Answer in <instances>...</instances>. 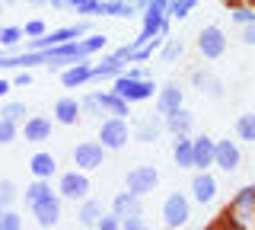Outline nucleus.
I'll use <instances>...</instances> for the list:
<instances>
[{"label": "nucleus", "mask_w": 255, "mask_h": 230, "mask_svg": "<svg viewBox=\"0 0 255 230\" xmlns=\"http://www.w3.org/2000/svg\"><path fill=\"white\" fill-rule=\"evenodd\" d=\"M227 3L233 6V3H255V0H227Z\"/></svg>", "instance_id": "nucleus-46"}, {"label": "nucleus", "mask_w": 255, "mask_h": 230, "mask_svg": "<svg viewBox=\"0 0 255 230\" xmlns=\"http://www.w3.org/2000/svg\"><path fill=\"white\" fill-rule=\"evenodd\" d=\"M13 202H16L13 179H0V211H3V208H13Z\"/></svg>", "instance_id": "nucleus-36"}, {"label": "nucleus", "mask_w": 255, "mask_h": 230, "mask_svg": "<svg viewBox=\"0 0 255 230\" xmlns=\"http://www.w3.org/2000/svg\"><path fill=\"white\" fill-rule=\"evenodd\" d=\"M243 42H246V45H255V22L243 26Z\"/></svg>", "instance_id": "nucleus-43"}, {"label": "nucleus", "mask_w": 255, "mask_h": 230, "mask_svg": "<svg viewBox=\"0 0 255 230\" xmlns=\"http://www.w3.org/2000/svg\"><path fill=\"white\" fill-rule=\"evenodd\" d=\"M19 134L29 141V144H42V141L51 138V118H45V115H29L26 122H22Z\"/></svg>", "instance_id": "nucleus-16"}, {"label": "nucleus", "mask_w": 255, "mask_h": 230, "mask_svg": "<svg viewBox=\"0 0 255 230\" xmlns=\"http://www.w3.org/2000/svg\"><path fill=\"white\" fill-rule=\"evenodd\" d=\"M172 160L179 170H191V138L188 134H172Z\"/></svg>", "instance_id": "nucleus-24"}, {"label": "nucleus", "mask_w": 255, "mask_h": 230, "mask_svg": "<svg viewBox=\"0 0 255 230\" xmlns=\"http://www.w3.org/2000/svg\"><path fill=\"white\" fill-rule=\"evenodd\" d=\"M112 211H115L118 218H128V214H143V202H140L137 192L125 189V192L115 195V202H112Z\"/></svg>", "instance_id": "nucleus-20"}, {"label": "nucleus", "mask_w": 255, "mask_h": 230, "mask_svg": "<svg viewBox=\"0 0 255 230\" xmlns=\"http://www.w3.org/2000/svg\"><path fill=\"white\" fill-rule=\"evenodd\" d=\"M29 173L35 179H51L54 173H58V160H54L51 154H45V150H38V154L29 157Z\"/></svg>", "instance_id": "nucleus-22"}, {"label": "nucleus", "mask_w": 255, "mask_h": 230, "mask_svg": "<svg viewBox=\"0 0 255 230\" xmlns=\"http://www.w3.org/2000/svg\"><path fill=\"white\" fill-rule=\"evenodd\" d=\"M99 3H102V0H90V3L77 6V13H80V16H99Z\"/></svg>", "instance_id": "nucleus-41"}, {"label": "nucleus", "mask_w": 255, "mask_h": 230, "mask_svg": "<svg viewBox=\"0 0 255 230\" xmlns=\"http://www.w3.org/2000/svg\"><path fill=\"white\" fill-rule=\"evenodd\" d=\"M239 163H243V154H239V144L230 138L223 141H214V166L223 173H236Z\"/></svg>", "instance_id": "nucleus-10"}, {"label": "nucleus", "mask_w": 255, "mask_h": 230, "mask_svg": "<svg viewBox=\"0 0 255 230\" xmlns=\"http://www.w3.org/2000/svg\"><path fill=\"white\" fill-rule=\"evenodd\" d=\"M80 115H83V109H80V99H74V96H61L58 102H54V122H61V125H77Z\"/></svg>", "instance_id": "nucleus-19"}, {"label": "nucleus", "mask_w": 255, "mask_h": 230, "mask_svg": "<svg viewBox=\"0 0 255 230\" xmlns=\"http://www.w3.org/2000/svg\"><path fill=\"white\" fill-rule=\"evenodd\" d=\"M61 202L64 198L58 192H51V195H45L42 202H35L32 205V218H35V224L38 227H58L61 224Z\"/></svg>", "instance_id": "nucleus-9"}, {"label": "nucleus", "mask_w": 255, "mask_h": 230, "mask_svg": "<svg viewBox=\"0 0 255 230\" xmlns=\"http://www.w3.org/2000/svg\"><path fill=\"white\" fill-rule=\"evenodd\" d=\"M214 166V138L198 134L191 138V170H211Z\"/></svg>", "instance_id": "nucleus-14"}, {"label": "nucleus", "mask_w": 255, "mask_h": 230, "mask_svg": "<svg viewBox=\"0 0 255 230\" xmlns=\"http://www.w3.org/2000/svg\"><path fill=\"white\" fill-rule=\"evenodd\" d=\"M112 90H115L122 99H128V102H143V99H153L156 83L150 80V77H128V74H118Z\"/></svg>", "instance_id": "nucleus-3"}, {"label": "nucleus", "mask_w": 255, "mask_h": 230, "mask_svg": "<svg viewBox=\"0 0 255 230\" xmlns=\"http://www.w3.org/2000/svg\"><path fill=\"white\" fill-rule=\"evenodd\" d=\"M70 3V10H77V6H83V3H90V0H67Z\"/></svg>", "instance_id": "nucleus-45"}, {"label": "nucleus", "mask_w": 255, "mask_h": 230, "mask_svg": "<svg viewBox=\"0 0 255 230\" xmlns=\"http://www.w3.org/2000/svg\"><path fill=\"white\" fill-rule=\"evenodd\" d=\"M198 51L204 54L207 61H217L227 54V35H223L220 26H204L198 32Z\"/></svg>", "instance_id": "nucleus-8"}, {"label": "nucleus", "mask_w": 255, "mask_h": 230, "mask_svg": "<svg viewBox=\"0 0 255 230\" xmlns=\"http://www.w3.org/2000/svg\"><path fill=\"white\" fill-rule=\"evenodd\" d=\"M22 38H26V32H22L19 26H0V48H13Z\"/></svg>", "instance_id": "nucleus-29"}, {"label": "nucleus", "mask_w": 255, "mask_h": 230, "mask_svg": "<svg viewBox=\"0 0 255 230\" xmlns=\"http://www.w3.org/2000/svg\"><path fill=\"white\" fill-rule=\"evenodd\" d=\"M128 189L131 192H137L140 198L147 195V192H153L156 189V182H159V173H156V166H150V163H143V166H134V170H128Z\"/></svg>", "instance_id": "nucleus-11"}, {"label": "nucleus", "mask_w": 255, "mask_h": 230, "mask_svg": "<svg viewBox=\"0 0 255 230\" xmlns=\"http://www.w3.org/2000/svg\"><path fill=\"white\" fill-rule=\"evenodd\" d=\"M163 131H166V122H163V115H159V112L156 115L153 112H150V115H140L137 125H134V138H137L140 144H153Z\"/></svg>", "instance_id": "nucleus-13"}, {"label": "nucleus", "mask_w": 255, "mask_h": 230, "mask_svg": "<svg viewBox=\"0 0 255 230\" xmlns=\"http://www.w3.org/2000/svg\"><path fill=\"white\" fill-rule=\"evenodd\" d=\"M99 218H102V202H96V198L86 195L83 205H80V211H77V224L80 227H96Z\"/></svg>", "instance_id": "nucleus-25"}, {"label": "nucleus", "mask_w": 255, "mask_h": 230, "mask_svg": "<svg viewBox=\"0 0 255 230\" xmlns=\"http://www.w3.org/2000/svg\"><path fill=\"white\" fill-rule=\"evenodd\" d=\"M96 227H99V230H118V227H122V218H118L115 211H112V214L102 211V218L96 221Z\"/></svg>", "instance_id": "nucleus-38"}, {"label": "nucleus", "mask_w": 255, "mask_h": 230, "mask_svg": "<svg viewBox=\"0 0 255 230\" xmlns=\"http://www.w3.org/2000/svg\"><path fill=\"white\" fill-rule=\"evenodd\" d=\"M195 3L198 0H169V10H166V16H172V19H185L191 10H195Z\"/></svg>", "instance_id": "nucleus-31"}, {"label": "nucleus", "mask_w": 255, "mask_h": 230, "mask_svg": "<svg viewBox=\"0 0 255 230\" xmlns=\"http://www.w3.org/2000/svg\"><path fill=\"white\" fill-rule=\"evenodd\" d=\"M96 102H99V112L102 115H131V112H128V106H131V102H128V99H122V96H118V93L115 90H106V93H96Z\"/></svg>", "instance_id": "nucleus-18"}, {"label": "nucleus", "mask_w": 255, "mask_h": 230, "mask_svg": "<svg viewBox=\"0 0 255 230\" xmlns=\"http://www.w3.org/2000/svg\"><path fill=\"white\" fill-rule=\"evenodd\" d=\"M80 109H83L86 115H102V112H99V102H96V93H93V96H83V99H80Z\"/></svg>", "instance_id": "nucleus-39"}, {"label": "nucleus", "mask_w": 255, "mask_h": 230, "mask_svg": "<svg viewBox=\"0 0 255 230\" xmlns=\"http://www.w3.org/2000/svg\"><path fill=\"white\" fill-rule=\"evenodd\" d=\"M0 115L3 118H10V122H26V115H29V109H26V102H6L3 109H0Z\"/></svg>", "instance_id": "nucleus-32"}, {"label": "nucleus", "mask_w": 255, "mask_h": 230, "mask_svg": "<svg viewBox=\"0 0 255 230\" xmlns=\"http://www.w3.org/2000/svg\"><path fill=\"white\" fill-rule=\"evenodd\" d=\"M16 138H19V125L0 115V144H13Z\"/></svg>", "instance_id": "nucleus-34"}, {"label": "nucleus", "mask_w": 255, "mask_h": 230, "mask_svg": "<svg viewBox=\"0 0 255 230\" xmlns=\"http://www.w3.org/2000/svg\"><path fill=\"white\" fill-rule=\"evenodd\" d=\"M191 198H195L198 205H211L214 198H217V179L207 170H198L195 176H191Z\"/></svg>", "instance_id": "nucleus-12"}, {"label": "nucleus", "mask_w": 255, "mask_h": 230, "mask_svg": "<svg viewBox=\"0 0 255 230\" xmlns=\"http://www.w3.org/2000/svg\"><path fill=\"white\" fill-rule=\"evenodd\" d=\"M125 3H134V0H125Z\"/></svg>", "instance_id": "nucleus-47"}, {"label": "nucleus", "mask_w": 255, "mask_h": 230, "mask_svg": "<svg viewBox=\"0 0 255 230\" xmlns=\"http://www.w3.org/2000/svg\"><path fill=\"white\" fill-rule=\"evenodd\" d=\"M163 122H166V131L169 134H188L191 128H195V115H191L185 106H179L175 112L163 115Z\"/></svg>", "instance_id": "nucleus-21"}, {"label": "nucleus", "mask_w": 255, "mask_h": 230, "mask_svg": "<svg viewBox=\"0 0 255 230\" xmlns=\"http://www.w3.org/2000/svg\"><path fill=\"white\" fill-rule=\"evenodd\" d=\"M230 16H233V22H239V26H249V22H255V6L252 3H233Z\"/></svg>", "instance_id": "nucleus-30"}, {"label": "nucleus", "mask_w": 255, "mask_h": 230, "mask_svg": "<svg viewBox=\"0 0 255 230\" xmlns=\"http://www.w3.org/2000/svg\"><path fill=\"white\" fill-rule=\"evenodd\" d=\"M128 138H131V128H128V122L122 115H109L99 125V144L106 150H122L128 144Z\"/></svg>", "instance_id": "nucleus-4"}, {"label": "nucleus", "mask_w": 255, "mask_h": 230, "mask_svg": "<svg viewBox=\"0 0 255 230\" xmlns=\"http://www.w3.org/2000/svg\"><path fill=\"white\" fill-rule=\"evenodd\" d=\"M236 134H239V141H252L255 144V112H246L236 118Z\"/></svg>", "instance_id": "nucleus-28"}, {"label": "nucleus", "mask_w": 255, "mask_h": 230, "mask_svg": "<svg viewBox=\"0 0 255 230\" xmlns=\"http://www.w3.org/2000/svg\"><path fill=\"white\" fill-rule=\"evenodd\" d=\"M109 45V38L106 35H80V38H70V42H64V45H54V48H45V70H51V74H61L67 64H74V61H83V58H90V54L96 51H102Z\"/></svg>", "instance_id": "nucleus-1"}, {"label": "nucleus", "mask_w": 255, "mask_h": 230, "mask_svg": "<svg viewBox=\"0 0 255 230\" xmlns=\"http://www.w3.org/2000/svg\"><path fill=\"white\" fill-rule=\"evenodd\" d=\"M179 106H185V93H182L179 83H166L163 90H156V112L159 115H169Z\"/></svg>", "instance_id": "nucleus-17"}, {"label": "nucleus", "mask_w": 255, "mask_h": 230, "mask_svg": "<svg viewBox=\"0 0 255 230\" xmlns=\"http://www.w3.org/2000/svg\"><path fill=\"white\" fill-rule=\"evenodd\" d=\"M10 90H13V80H0V99L10 96Z\"/></svg>", "instance_id": "nucleus-44"}, {"label": "nucleus", "mask_w": 255, "mask_h": 230, "mask_svg": "<svg viewBox=\"0 0 255 230\" xmlns=\"http://www.w3.org/2000/svg\"><path fill=\"white\" fill-rule=\"evenodd\" d=\"M45 195H51V179H35L32 186H26V208H32L35 202H42Z\"/></svg>", "instance_id": "nucleus-27"}, {"label": "nucleus", "mask_w": 255, "mask_h": 230, "mask_svg": "<svg viewBox=\"0 0 255 230\" xmlns=\"http://www.w3.org/2000/svg\"><path fill=\"white\" fill-rule=\"evenodd\" d=\"M182 51H185L182 38H166V42H163V48H159V58H163V61H169V64H172V61L179 58Z\"/></svg>", "instance_id": "nucleus-33"}, {"label": "nucleus", "mask_w": 255, "mask_h": 230, "mask_svg": "<svg viewBox=\"0 0 255 230\" xmlns=\"http://www.w3.org/2000/svg\"><path fill=\"white\" fill-rule=\"evenodd\" d=\"M0 13H3V6H0Z\"/></svg>", "instance_id": "nucleus-48"}, {"label": "nucleus", "mask_w": 255, "mask_h": 230, "mask_svg": "<svg viewBox=\"0 0 255 230\" xmlns=\"http://www.w3.org/2000/svg\"><path fill=\"white\" fill-rule=\"evenodd\" d=\"M22 32H26V38H38V35L48 32V26H45V19H29L26 26H22Z\"/></svg>", "instance_id": "nucleus-37"}, {"label": "nucleus", "mask_w": 255, "mask_h": 230, "mask_svg": "<svg viewBox=\"0 0 255 230\" xmlns=\"http://www.w3.org/2000/svg\"><path fill=\"white\" fill-rule=\"evenodd\" d=\"M125 70V61L115 58V54H109V58H102L99 64H93V80H102V77H118Z\"/></svg>", "instance_id": "nucleus-26"}, {"label": "nucleus", "mask_w": 255, "mask_h": 230, "mask_svg": "<svg viewBox=\"0 0 255 230\" xmlns=\"http://www.w3.org/2000/svg\"><path fill=\"white\" fill-rule=\"evenodd\" d=\"M188 218H191V202L188 198L182 192L166 195V202H163V224L166 227H185Z\"/></svg>", "instance_id": "nucleus-7"}, {"label": "nucleus", "mask_w": 255, "mask_h": 230, "mask_svg": "<svg viewBox=\"0 0 255 230\" xmlns=\"http://www.w3.org/2000/svg\"><path fill=\"white\" fill-rule=\"evenodd\" d=\"M22 227V214L13 211V208H3L0 211V230H19Z\"/></svg>", "instance_id": "nucleus-35"}, {"label": "nucleus", "mask_w": 255, "mask_h": 230, "mask_svg": "<svg viewBox=\"0 0 255 230\" xmlns=\"http://www.w3.org/2000/svg\"><path fill=\"white\" fill-rule=\"evenodd\" d=\"M106 163V147L99 144V141H80L74 147V166L83 173H93L99 170V166Z\"/></svg>", "instance_id": "nucleus-6"}, {"label": "nucleus", "mask_w": 255, "mask_h": 230, "mask_svg": "<svg viewBox=\"0 0 255 230\" xmlns=\"http://www.w3.org/2000/svg\"><path fill=\"white\" fill-rule=\"evenodd\" d=\"M58 195L67 198V202H83L90 195V176L83 170H70V173H61L58 179Z\"/></svg>", "instance_id": "nucleus-5"}, {"label": "nucleus", "mask_w": 255, "mask_h": 230, "mask_svg": "<svg viewBox=\"0 0 255 230\" xmlns=\"http://www.w3.org/2000/svg\"><path fill=\"white\" fill-rule=\"evenodd\" d=\"M223 224L220 227H236V230H255V186H243L230 198L223 208Z\"/></svg>", "instance_id": "nucleus-2"}, {"label": "nucleus", "mask_w": 255, "mask_h": 230, "mask_svg": "<svg viewBox=\"0 0 255 230\" xmlns=\"http://www.w3.org/2000/svg\"><path fill=\"white\" fill-rule=\"evenodd\" d=\"M122 227H125V230H140V227H143L140 214H128V218H122Z\"/></svg>", "instance_id": "nucleus-42"}, {"label": "nucleus", "mask_w": 255, "mask_h": 230, "mask_svg": "<svg viewBox=\"0 0 255 230\" xmlns=\"http://www.w3.org/2000/svg\"><path fill=\"white\" fill-rule=\"evenodd\" d=\"M93 80V64H90V58H83V61H74V64H67L61 70V83L67 86V90H77V86H83V83H90Z\"/></svg>", "instance_id": "nucleus-15"}, {"label": "nucleus", "mask_w": 255, "mask_h": 230, "mask_svg": "<svg viewBox=\"0 0 255 230\" xmlns=\"http://www.w3.org/2000/svg\"><path fill=\"white\" fill-rule=\"evenodd\" d=\"M191 83H195L198 90L204 93V96H211V99H223V83H220L214 74H207V70H195V74H191Z\"/></svg>", "instance_id": "nucleus-23"}, {"label": "nucleus", "mask_w": 255, "mask_h": 230, "mask_svg": "<svg viewBox=\"0 0 255 230\" xmlns=\"http://www.w3.org/2000/svg\"><path fill=\"white\" fill-rule=\"evenodd\" d=\"M252 6H255V3H252Z\"/></svg>", "instance_id": "nucleus-49"}, {"label": "nucleus", "mask_w": 255, "mask_h": 230, "mask_svg": "<svg viewBox=\"0 0 255 230\" xmlns=\"http://www.w3.org/2000/svg\"><path fill=\"white\" fill-rule=\"evenodd\" d=\"M32 80H35V77H32V70L29 67H19V74L13 77V86H32Z\"/></svg>", "instance_id": "nucleus-40"}]
</instances>
